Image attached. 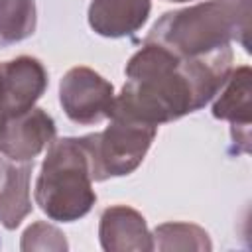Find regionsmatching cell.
Wrapping results in <instances>:
<instances>
[{"mask_svg": "<svg viewBox=\"0 0 252 252\" xmlns=\"http://www.w3.org/2000/svg\"><path fill=\"white\" fill-rule=\"evenodd\" d=\"M232 71V49L179 59L146 41L126 65V83L110 116L159 126L203 108L222 89Z\"/></svg>", "mask_w": 252, "mask_h": 252, "instance_id": "cell-1", "label": "cell"}, {"mask_svg": "<svg viewBox=\"0 0 252 252\" xmlns=\"http://www.w3.org/2000/svg\"><path fill=\"white\" fill-rule=\"evenodd\" d=\"M250 0H209L159 18L146 41L158 43L179 59L199 57L236 39L248 51Z\"/></svg>", "mask_w": 252, "mask_h": 252, "instance_id": "cell-2", "label": "cell"}, {"mask_svg": "<svg viewBox=\"0 0 252 252\" xmlns=\"http://www.w3.org/2000/svg\"><path fill=\"white\" fill-rule=\"evenodd\" d=\"M96 201L89 156L79 138L53 140L35 183V203L51 220L73 222Z\"/></svg>", "mask_w": 252, "mask_h": 252, "instance_id": "cell-3", "label": "cell"}, {"mask_svg": "<svg viewBox=\"0 0 252 252\" xmlns=\"http://www.w3.org/2000/svg\"><path fill=\"white\" fill-rule=\"evenodd\" d=\"M110 124L102 132L81 136V144L89 156L91 175L94 181L132 173L146 158L158 128L128 118L110 116Z\"/></svg>", "mask_w": 252, "mask_h": 252, "instance_id": "cell-4", "label": "cell"}, {"mask_svg": "<svg viewBox=\"0 0 252 252\" xmlns=\"http://www.w3.org/2000/svg\"><path fill=\"white\" fill-rule=\"evenodd\" d=\"M59 102L77 124H98L112 114L114 89L89 67H73L59 85Z\"/></svg>", "mask_w": 252, "mask_h": 252, "instance_id": "cell-5", "label": "cell"}, {"mask_svg": "<svg viewBox=\"0 0 252 252\" xmlns=\"http://www.w3.org/2000/svg\"><path fill=\"white\" fill-rule=\"evenodd\" d=\"M57 128L53 118L41 108L12 116L0 132V152L12 161H33L37 154L51 146Z\"/></svg>", "mask_w": 252, "mask_h": 252, "instance_id": "cell-6", "label": "cell"}, {"mask_svg": "<svg viewBox=\"0 0 252 252\" xmlns=\"http://www.w3.org/2000/svg\"><path fill=\"white\" fill-rule=\"evenodd\" d=\"M250 67L246 65L230 71L213 104V116L230 122L236 154L250 152Z\"/></svg>", "mask_w": 252, "mask_h": 252, "instance_id": "cell-7", "label": "cell"}, {"mask_svg": "<svg viewBox=\"0 0 252 252\" xmlns=\"http://www.w3.org/2000/svg\"><path fill=\"white\" fill-rule=\"evenodd\" d=\"M100 246L108 252H148L154 250L152 234L144 217L124 205L110 207L100 217Z\"/></svg>", "mask_w": 252, "mask_h": 252, "instance_id": "cell-8", "label": "cell"}, {"mask_svg": "<svg viewBox=\"0 0 252 252\" xmlns=\"http://www.w3.org/2000/svg\"><path fill=\"white\" fill-rule=\"evenodd\" d=\"M0 65L8 93L10 114L16 116L35 106V102L47 89V71L41 61L35 57L20 55Z\"/></svg>", "mask_w": 252, "mask_h": 252, "instance_id": "cell-9", "label": "cell"}, {"mask_svg": "<svg viewBox=\"0 0 252 252\" xmlns=\"http://www.w3.org/2000/svg\"><path fill=\"white\" fill-rule=\"evenodd\" d=\"M150 10V0H93L89 6V24L98 35L124 37L146 24Z\"/></svg>", "mask_w": 252, "mask_h": 252, "instance_id": "cell-10", "label": "cell"}, {"mask_svg": "<svg viewBox=\"0 0 252 252\" xmlns=\"http://www.w3.org/2000/svg\"><path fill=\"white\" fill-rule=\"evenodd\" d=\"M32 163L0 158V222L8 230L16 228L32 211Z\"/></svg>", "mask_w": 252, "mask_h": 252, "instance_id": "cell-11", "label": "cell"}, {"mask_svg": "<svg viewBox=\"0 0 252 252\" xmlns=\"http://www.w3.org/2000/svg\"><path fill=\"white\" fill-rule=\"evenodd\" d=\"M33 0H0V47L18 43L35 32Z\"/></svg>", "mask_w": 252, "mask_h": 252, "instance_id": "cell-12", "label": "cell"}, {"mask_svg": "<svg viewBox=\"0 0 252 252\" xmlns=\"http://www.w3.org/2000/svg\"><path fill=\"white\" fill-rule=\"evenodd\" d=\"M154 248L158 250H211L209 234L187 222H165L154 230Z\"/></svg>", "mask_w": 252, "mask_h": 252, "instance_id": "cell-13", "label": "cell"}, {"mask_svg": "<svg viewBox=\"0 0 252 252\" xmlns=\"http://www.w3.org/2000/svg\"><path fill=\"white\" fill-rule=\"evenodd\" d=\"M22 250H67V242L55 226L35 222L24 232Z\"/></svg>", "mask_w": 252, "mask_h": 252, "instance_id": "cell-14", "label": "cell"}, {"mask_svg": "<svg viewBox=\"0 0 252 252\" xmlns=\"http://www.w3.org/2000/svg\"><path fill=\"white\" fill-rule=\"evenodd\" d=\"M10 118H12V114H10V104H8V93H6V85H4V77H2V65H0V132Z\"/></svg>", "mask_w": 252, "mask_h": 252, "instance_id": "cell-15", "label": "cell"}, {"mask_svg": "<svg viewBox=\"0 0 252 252\" xmlns=\"http://www.w3.org/2000/svg\"><path fill=\"white\" fill-rule=\"evenodd\" d=\"M167 2H189V0H167Z\"/></svg>", "mask_w": 252, "mask_h": 252, "instance_id": "cell-16", "label": "cell"}]
</instances>
